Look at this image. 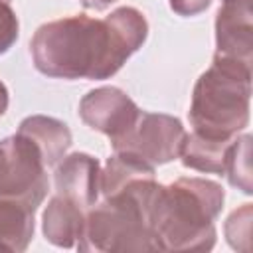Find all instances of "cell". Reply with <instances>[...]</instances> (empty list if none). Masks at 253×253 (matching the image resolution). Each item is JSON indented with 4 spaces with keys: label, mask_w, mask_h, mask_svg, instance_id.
<instances>
[{
    "label": "cell",
    "mask_w": 253,
    "mask_h": 253,
    "mask_svg": "<svg viewBox=\"0 0 253 253\" xmlns=\"http://www.w3.org/2000/svg\"><path fill=\"white\" fill-rule=\"evenodd\" d=\"M148 36L144 14L115 8L105 20L73 14L42 24L30 42L40 73L53 79H109L142 47Z\"/></svg>",
    "instance_id": "1"
},
{
    "label": "cell",
    "mask_w": 253,
    "mask_h": 253,
    "mask_svg": "<svg viewBox=\"0 0 253 253\" xmlns=\"http://www.w3.org/2000/svg\"><path fill=\"white\" fill-rule=\"evenodd\" d=\"M225 192L221 184L182 176L158 184L150 202L148 221L158 251H210L215 245V217L221 213Z\"/></svg>",
    "instance_id": "2"
},
{
    "label": "cell",
    "mask_w": 253,
    "mask_h": 253,
    "mask_svg": "<svg viewBox=\"0 0 253 253\" xmlns=\"http://www.w3.org/2000/svg\"><path fill=\"white\" fill-rule=\"evenodd\" d=\"M249 109L251 63L215 53L192 91V132L213 140L235 138L249 125Z\"/></svg>",
    "instance_id": "3"
},
{
    "label": "cell",
    "mask_w": 253,
    "mask_h": 253,
    "mask_svg": "<svg viewBox=\"0 0 253 253\" xmlns=\"http://www.w3.org/2000/svg\"><path fill=\"white\" fill-rule=\"evenodd\" d=\"M156 186V178H144L89 208L75 247L97 253L158 251L148 221Z\"/></svg>",
    "instance_id": "4"
},
{
    "label": "cell",
    "mask_w": 253,
    "mask_h": 253,
    "mask_svg": "<svg viewBox=\"0 0 253 253\" xmlns=\"http://www.w3.org/2000/svg\"><path fill=\"white\" fill-rule=\"evenodd\" d=\"M47 196V166L38 146L12 134L0 140V198H16L40 208Z\"/></svg>",
    "instance_id": "5"
},
{
    "label": "cell",
    "mask_w": 253,
    "mask_h": 253,
    "mask_svg": "<svg viewBox=\"0 0 253 253\" xmlns=\"http://www.w3.org/2000/svg\"><path fill=\"white\" fill-rule=\"evenodd\" d=\"M186 136L188 132L180 119L164 113L140 111L134 125L123 136L111 140V144L115 152L130 154L156 168L180 158Z\"/></svg>",
    "instance_id": "6"
},
{
    "label": "cell",
    "mask_w": 253,
    "mask_h": 253,
    "mask_svg": "<svg viewBox=\"0 0 253 253\" xmlns=\"http://www.w3.org/2000/svg\"><path fill=\"white\" fill-rule=\"evenodd\" d=\"M138 113V105L123 89L113 85L97 87L79 101L81 121L93 130L107 134L111 140L123 136L134 125Z\"/></svg>",
    "instance_id": "7"
},
{
    "label": "cell",
    "mask_w": 253,
    "mask_h": 253,
    "mask_svg": "<svg viewBox=\"0 0 253 253\" xmlns=\"http://www.w3.org/2000/svg\"><path fill=\"white\" fill-rule=\"evenodd\" d=\"M55 194L89 210L101 196V164L87 152L63 156L53 172Z\"/></svg>",
    "instance_id": "8"
},
{
    "label": "cell",
    "mask_w": 253,
    "mask_h": 253,
    "mask_svg": "<svg viewBox=\"0 0 253 253\" xmlns=\"http://www.w3.org/2000/svg\"><path fill=\"white\" fill-rule=\"evenodd\" d=\"M215 53L253 63L251 0H223L215 16Z\"/></svg>",
    "instance_id": "9"
},
{
    "label": "cell",
    "mask_w": 253,
    "mask_h": 253,
    "mask_svg": "<svg viewBox=\"0 0 253 253\" xmlns=\"http://www.w3.org/2000/svg\"><path fill=\"white\" fill-rule=\"evenodd\" d=\"M87 210L79 204L53 194L42 213V231L45 239L55 247H75L81 237Z\"/></svg>",
    "instance_id": "10"
},
{
    "label": "cell",
    "mask_w": 253,
    "mask_h": 253,
    "mask_svg": "<svg viewBox=\"0 0 253 253\" xmlns=\"http://www.w3.org/2000/svg\"><path fill=\"white\" fill-rule=\"evenodd\" d=\"M18 134L30 138L38 146L47 168L55 166L71 146L69 126L63 121L45 115L26 117L18 126Z\"/></svg>",
    "instance_id": "11"
},
{
    "label": "cell",
    "mask_w": 253,
    "mask_h": 253,
    "mask_svg": "<svg viewBox=\"0 0 253 253\" xmlns=\"http://www.w3.org/2000/svg\"><path fill=\"white\" fill-rule=\"evenodd\" d=\"M36 210L24 200L0 198V253H22L28 249L34 237Z\"/></svg>",
    "instance_id": "12"
},
{
    "label": "cell",
    "mask_w": 253,
    "mask_h": 253,
    "mask_svg": "<svg viewBox=\"0 0 253 253\" xmlns=\"http://www.w3.org/2000/svg\"><path fill=\"white\" fill-rule=\"evenodd\" d=\"M235 138L229 140H213L200 136L196 132L186 136V142L180 152V160L186 168L206 172V174H217L223 176L225 170V160H227V150Z\"/></svg>",
    "instance_id": "13"
},
{
    "label": "cell",
    "mask_w": 253,
    "mask_h": 253,
    "mask_svg": "<svg viewBox=\"0 0 253 253\" xmlns=\"http://www.w3.org/2000/svg\"><path fill=\"white\" fill-rule=\"evenodd\" d=\"M223 176L229 180V184L243 194L251 196V136L249 134H237L227 150L225 170Z\"/></svg>",
    "instance_id": "14"
},
{
    "label": "cell",
    "mask_w": 253,
    "mask_h": 253,
    "mask_svg": "<svg viewBox=\"0 0 253 253\" xmlns=\"http://www.w3.org/2000/svg\"><path fill=\"white\" fill-rule=\"evenodd\" d=\"M249 231H251V204H243L239 210L231 211L225 221V237L233 249H249Z\"/></svg>",
    "instance_id": "15"
},
{
    "label": "cell",
    "mask_w": 253,
    "mask_h": 253,
    "mask_svg": "<svg viewBox=\"0 0 253 253\" xmlns=\"http://www.w3.org/2000/svg\"><path fill=\"white\" fill-rule=\"evenodd\" d=\"M20 36V22L12 2L0 0V55L6 53Z\"/></svg>",
    "instance_id": "16"
},
{
    "label": "cell",
    "mask_w": 253,
    "mask_h": 253,
    "mask_svg": "<svg viewBox=\"0 0 253 253\" xmlns=\"http://www.w3.org/2000/svg\"><path fill=\"white\" fill-rule=\"evenodd\" d=\"M168 2H170V8L178 16H184V18L198 16V14L206 12L211 4V0H168Z\"/></svg>",
    "instance_id": "17"
},
{
    "label": "cell",
    "mask_w": 253,
    "mask_h": 253,
    "mask_svg": "<svg viewBox=\"0 0 253 253\" xmlns=\"http://www.w3.org/2000/svg\"><path fill=\"white\" fill-rule=\"evenodd\" d=\"M85 8H91V10H105V8H109L113 2H117V0H79Z\"/></svg>",
    "instance_id": "18"
},
{
    "label": "cell",
    "mask_w": 253,
    "mask_h": 253,
    "mask_svg": "<svg viewBox=\"0 0 253 253\" xmlns=\"http://www.w3.org/2000/svg\"><path fill=\"white\" fill-rule=\"evenodd\" d=\"M8 103H10V97H8V89H6V85L0 81V117L6 113V109H8Z\"/></svg>",
    "instance_id": "19"
},
{
    "label": "cell",
    "mask_w": 253,
    "mask_h": 253,
    "mask_svg": "<svg viewBox=\"0 0 253 253\" xmlns=\"http://www.w3.org/2000/svg\"><path fill=\"white\" fill-rule=\"evenodd\" d=\"M6 2H12V0H6Z\"/></svg>",
    "instance_id": "20"
}]
</instances>
